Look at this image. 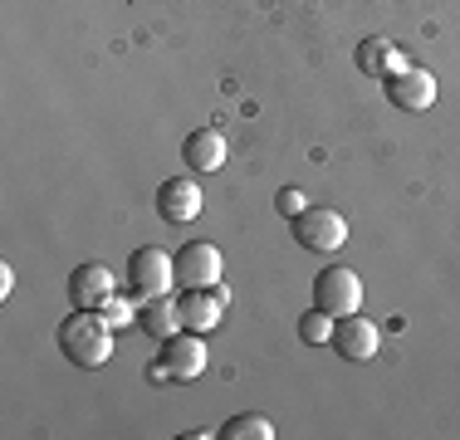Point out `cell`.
<instances>
[{"instance_id":"8","label":"cell","mask_w":460,"mask_h":440,"mask_svg":"<svg viewBox=\"0 0 460 440\" xmlns=\"http://www.w3.org/2000/svg\"><path fill=\"white\" fill-rule=\"evenodd\" d=\"M157 216L167 225H191L201 216V186L191 176H172V181L157 186Z\"/></svg>"},{"instance_id":"1","label":"cell","mask_w":460,"mask_h":440,"mask_svg":"<svg viewBox=\"0 0 460 440\" xmlns=\"http://www.w3.org/2000/svg\"><path fill=\"white\" fill-rule=\"evenodd\" d=\"M59 352L74 367H103L113 357V323L98 308H74L59 323Z\"/></svg>"},{"instance_id":"17","label":"cell","mask_w":460,"mask_h":440,"mask_svg":"<svg viewBox=\"0 0 460 440\" xmlns=\"http://www.w3.org/2000/svg\"><path fill=\"white\" fill-rule=\"evenodd\" d=\"M275 206H279V216H304L309 211V196H304V186H284V191L275 196Z\"/></svg>"},{"instance_id":"2","label":"cell","mask_w":460,"mask_h":440,"mask_svg":"<svg viewBox=\"0 0 460 440\" xmlns=\"http://www.w3.org/2000/svg\"><path fill=\"white\" fill-rule=\"evenodd\" d=\"M128 289H133L137 304L172 294V289H177V255H167L162 245L133 250V260H128Z\"/></svg>"},{"instance_id":"15","label":"cell","mask_w":460,"mask_h":440,"mask_svg":"<svg viewBox=\"0 0 460 440\" xmlns=\"http://www.w3.org/2000/svg\"><path fill=\"white\" fill-rule=\"evenodd\" d=\"M226 440H275V421L260 416V411L230 416V421H226Z\"/></svg>"},{"instance_id":"3","label":"cell","mask_w":460,"mask_h":440,"mask_svg":"<svg viewBox=\"0 0 460 440\" xmlns=\"http://www.w3.org/2000/svg\"><path fill=\"white\" fill-rule=\"evenodd\" d=\"M314 308H323L328 318L358 313V308H363V279H358L353 269H343V264L314 274Z\"/></svg>"},{"instance_id":"6","label":"cell","mask_w":460,"mask_h":440,"mask_svg":"<svg viewBox=\"0 0 460 440\" xmlns=\"http://www.w3.org/2000/svg\"><path fill=\"white\" fill-rule=\"evenodd\" d=\"M382 88H387L392 108H402V113H426V108L436 103V74L431 69L402 64V69H392L387 79H382Z\"/></svg>"},{"instance_id":"16","label":"cell","mask_w":460,"mask_h":440,"mask_svg":"<svg viewBox=\"0 0 460 440\" xmlns=\"http://www.w3.org/2000/svg\"><path fill=\"white\" fill-rule=\"evenodd\" d=\"M333 323H338V318H328L323 308H309V313L299 318V338L309 348H328V343H333Z\"/></svg>"},{"instance_id":"4","label":"cell","mask_w":460,"mask_h":440,"mask_svg":"<svg viewBox=\"0 0 460 440\" xmlns=\"http://www.w3.org/2000/svg\"><path fill=\"white\" fill-rule=\"evenodd\" d=\"M294 240H299L304 250L333 255L348 240V220H343V211H333V206H309L304 216H294Z\"/></svg>"},{"instance_id":"7","label":"cell","mask_w":460,"mask_h":440,"mask_svg":"<svg viewBox=\"0 0 460 440\" xmlns=\"http://www.w3.org/2000/svg\"><path fill=\"white\" fill-rule=\"evenodd\" d=\"M333 352H343L348 362H372L382 352V333H377V323L363 313H348V318H338L333 323V343H328Z\"/></svg>"},{"instance_id":"9","label":"cell","mask_w":460,"mask_h":440,"mask_svg":"<svg viewBox=\"0 0 460 440\" xmlns=\"http://www.w3.org/2000/svg\"><path fill=\"white\" fill-rule=\"evenodd\" d=\"M162 362L172 367V382H196L206 372V343H201V333H191V328L172 333L167 343H162Z\"/></svg>"},{"instance_id":"13","label":"cell","mask_w":460,"mask_h":440,"mask_svg":"<svg viewBox=\"0 0 460 440\" xmlns=\"http://www.w3.org/2000/svg\"><path fill=\"white\" fill-rule=\"evenodd\" d=\"M142 328H147L157 343H167L172 333H181V299H172V294H162V299H147L142 304Z\"/></svg>"},{"instance_id":"5","label":"cell","mask_w":460,"mask_h":440,"mask_svg":"<svg viewBox=\"0 0 460 440\" xmlns=\"http://www.w3.org/2000/svg\"><path fill=\"white\" fill-rule=\"evenodd\" d=\"M221 274H226V264L211 240H186L177 250V289H216Z\"/></svg>"},{"instance_id":"14","label":"cell","mask_w":460,"mask_h":440,"mask_svg":"<svg viewBox=\"0 0 460 440\" xmlns=\"http://www.w3.org/2000/svg\"><path fill=\"white\" fill-rule=\"evenodd\" d=\"M358 69L372 74V79H387L392 69H402V54H392L387 40H363L358 44Z\"/></svg>"},{"instance_id":"11","label":"cell","mask_w":460,"mask_h":440,"mask_svg":"<svg viewBox=\"0 0 460 440\" xmlns=\"http://www.w3.org/2000/svg\"><path fill=\"white\" fill-rule=\"evenodd\" d=\"M181 157H186V167H191V172H221L226 167V132H216V128L186 132Z\"/></svg>"},{"instance_id":"10","label":"cell","mask_w":460,"mask_h":440,"mask_svg":"<svg viewBox=\"0 0 460 440\" xmlns=\"http://www.w3.org/2000/svg\"><path fill=\"white\" fill-rule=\"evenodd\" d=\"M113 294H118L113 289V269H108V264H98V260L79 264V269L69 274V304L74 308H103Z\"/></svg>"},{"instance_id":"19","label":"cell","mask_w":460,"mask_h":440,"mask_svg":"<svg viewBox=\"0 0 460 440\" xmlns=\"http://www.w3.org/2000/svg\"><path fill=\"white\" fill-rule=\"evenodd\" d=\"M147 382H157V387H167V382H172V367H167V362H162V352H157V357L147 362Z\"/></svg>"},{"instance_id":"20","label":"cell","mask_w":460,"mask_h":440,"mask_svg":"<svg viewBox=\"0 0 460 440\" xmlns=\"http://www.w3.org/2000/svg\"><path fill=\"white\" fill-rule=\"evenodd\" d=\"M10 289H15V269H10V264H0V299H5Z\"/></svg>"},{"instance_id":"18","label":"cell","mask_w":460,"mask_h":440,"mask_svg":"<svg viewBox=\"0 0 460 440\" xmlns=\"http://www.w3.org/2000/svg\"><path fill=\"white\" fill-rule=\"evenodd\" d=\"M98 313H103L113 328H118V323H133V304H128V299H118V294H113V299H108L103 308H98Z\"/></svg>"},{"instance_id":"12","label":"cell","mask_w":460,"mask_h":440,"mask_svg":"<svg viewBox=\"0 0 460 440\" xmlns=\"http://www.w3.org/2000/svg\"><path fill=\"white\" fill-rule=\"evenodd\" d=\"M221 313H226V304L211 289H181V323L191 333H211L221 323Z\"/></svg>"}]
</instances>
